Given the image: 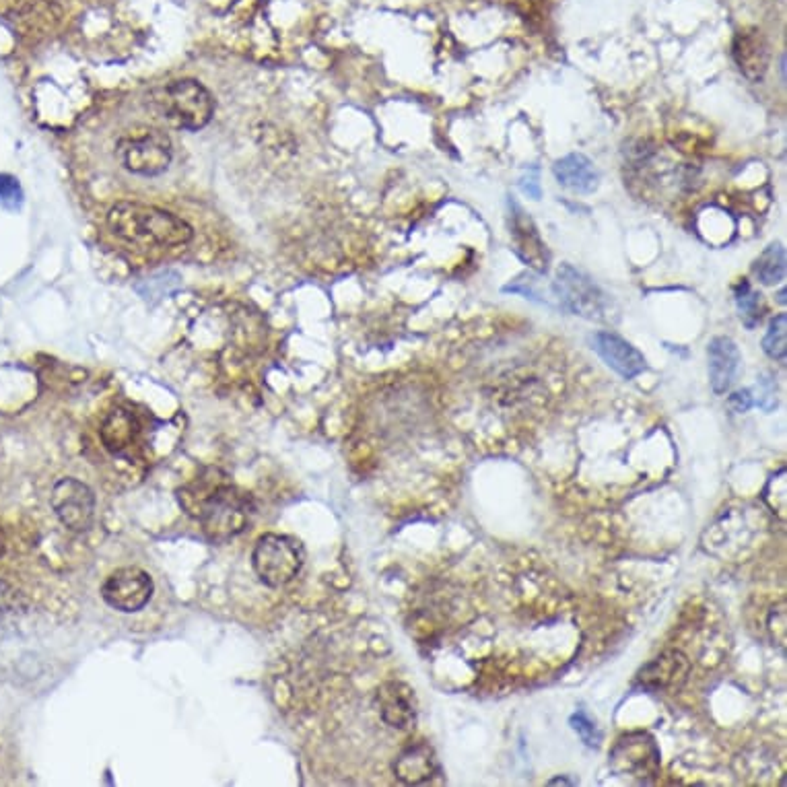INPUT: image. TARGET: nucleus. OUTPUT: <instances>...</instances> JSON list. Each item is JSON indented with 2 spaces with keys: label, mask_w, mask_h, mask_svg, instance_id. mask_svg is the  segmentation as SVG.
Returning a JSON list of instances; mask_svg holds the SVG:
<instances>
[{
  "label": "nucleus",
  "mask_w": 787,
  "mask_h": 787,
  "mask_svg": "<svg viewBox=\"0 0 787 787\" xmlns=\"http://www.w3.org/2000/svg\"><path fill=\"white\" fill-rule=\"evenodd\" d=\"M736 307H738V312H740V320L744 322L746 328H755L761 322L759 295L752 291L748 281H742L736 287Z\"/></svg>",
  "instance_id": "4be33fe9"
},
{
  "label": "nucleus",
  "mask_w": 787,
  "mask_h": 787,
  "mask_svg": "<svg viewBox=\"0 0 787 787\" xmlns=\"http://www.w3.org/2000/svg\"><path fill=\"white\" fill-rule=\"evenodd\" d=\"M752 404H755V400H752L750 390H742V392H736L730 396V406H732L734 413H746Z\"/></svg>",
  "instance_id": "a878e982"
},
{
  "label": "nucleus",
  "mask_w": 787,
  "mask_h": 787,
  "mask_svg": "<svg viewBox=\"0 0 787 787\" xmlns=\"http://www.w3.org/2000/svg\"><path fill=\"white\" fill-rule=\"evenodd\" d=\"M787 316L779 314L769 322V330L763 338V351L773 359V361H785L787 353Z\"/></svg>",
  "instance_id": "412c9836"
},
{
  "label": "nucleus",
  "mask_w": 787,
  "mask_h": 787,
  "mask_svg": "<svg viewBox=\"0 0 787 787\" xmlns=\"http://www.w3.org/2000/svg\"><path fill=\"white\" fill-rule=\"evenodd\" d=\"M691 662L678 649H668L649 664H645L637 676L643 689L654 693H676L689 680Z\"/></svg>",
  "instance_id": "9d476101"
},
{
  "label": "nucleus",
  "mask_w": 787,
  "mask_h": 787,
  "mask_svg": "<svg viewBox=\"0 0 787 787\" xmlns=\"http://www.w3.org/2000/svg\"><path fill=\"white\" fill-rule=\"evenodd\" d=\"M153 592V577L141 567H120L112 571L101 586L104 602L124 614L141 612L151 602Z\"/></svg>",
  "instance_id": "1a4fd4ad"
},
{
  "label": "nucleus",
  "mask_w": 787,
  "mask_h": 787,
  "mask_svg": "<svg viewBox=\"0 0 787 787\" xmlns=\"http://www.w3.org/2000/svg\"><path fill=\"white\" fill-rule=\"evenodd\" d=\"M21 202H23V192L19 182L9 174H0V207L19 209Z\"/></svg>",
  "instance_id": "393cba45"
},
{
  "label": "nucleus",
  "mask_w": 787,
  "mask_h": 787,
  "mask_svg": "<svg viewBox=\"0 0 787 787\" xmlns=\"http://www.w3.org/2000/svg\"><path fill=\"white\" fill-rule=\"evenodd\" d=\"M569 724H571V730L581 738V742H584L586 746L600 748L602 732H600V728L596 726V722L592 720V717L586 711L579 709L577 713H573Z\"/></svg>",
  "instance_id": "5701e85b"
},
{
  "label": "nucleus",
  "mask_w": 787,
  "mask_h": 787,
  "mask_svg": "<svg viewBox=\"0 0 787 787\" xmlns=\"http://www.w3.org/2000/svg\"><path fill=\"white\" fill-rule=\"evenodd\" d=\"M734 58L746 79L761 81L769 64V48L761 31H740L734 42Z\"/></svg>",
  "instance_id": "2eb2a0df"
},
{
  "label": "nucleus",
  "mask_w": 787,
  "mask_h": 787,
  "mask_svg": "<svg viewBox=\"0 0 787 787\" xmlns=\"http://www.w3.org/2000/svg\"><path fill=\"white\" fill-rule=\"evenodd\" d=\"M136 437H139V425L128 410H114L101 427V441L114 456L128 454L134 448Z\"/></svg>",
  "instance_id": "f3484780"
},
{
  "label": "nucleus",
  "mask_w": 787,
  "mask_h": 787,
  "mask_svg": "<svg viewBox=\"0 0 787 787\" xmlns=\"http://www.w3.org/2000/svg\"><path fill=\"white\" fill-rule=\"evenodd\" d=\"M513 207V217H511V233L516 237V244H518V252L524 260H528L532 266H536L538 270H544V248L542 242L538 237V231L534 229L530 217H526L522 213V209L518 207L516 202L511 204Z\"/></svg>",
  "instance_id": "a211bd4d"
},
{
  "label": "nucleus",
  "mask_w": 787,
  "mask_h": 787,
  "mask_svg": "<svg viewBox=\"0 0 787 787\" xmlns=\"http://www.w3.org/2000/svg\"><path fill=\"white\" fill-rule=\"evenodd\" d=\"M553 174L557 182L573 192H594L598 188L600 176L594 163L581 153H571L563 159H559L553 167Z\"/></svg>",
  "instance_id": "dca6fc26"
},
{
  "label": "nucleus",
  "mask_w": 787,
  "mask_h": 787,
  "mask_svg": "<svg viewBox=\"0 0 787 787\" xmlns=\"http://www.w3.org/2000/svg\"><path fill=\"white\" fill-rule=\"evenodd\" d=\"M592 349L612 371H617L625 380H633L639 373L645 371V357L631 345V342H627L617 334L596 332L592 336Z\"/></svg>",
  "instance_id": "f8f14e48"
},
{
  "label": "nucleus",
  "mask_w": 787,
  "mask_h": 787,
  "mask_svg": "<svg viewBox=\"0 0 787 787\" xmlns=\"http://www.w3.org/2000/svg\"><path fill=\"white\" fill-rule=\"evenodd\" d=\"M116 155L130 174L153 178L169 167L174 149H171V141L165 132L157 128H141L122 136Z\"/></svg>",
  "instance_id": "39448f33"
},
{
  "label": "nucleus",
  "mask_w": 787,
  "mask_h": 787,
  "mask_svg": "<svg viewBox=\"0 0 787 787\" xmlns=\"http://www.w3.org/2000/svg\"><path fill=\"white\" fill-rule=\"evenodd\" d=\"M305 563L303 544L287 534H264L252 551L256 577L268 588H285L299 575Z\"/></svg>",
  "instance_id": "7ed1b4c3"
},
{
  "label": "nucleus",
  "mask_w": 787,
  "mask_h": 787,
  "mask_svg": "<svg viewBox=\"0 0 787 787\" xmlns=\"http://www.w3.org/2000/svg\"><path fill=\"white\" fill-rule=\"evenodd\" d=\"M5 551H7V538H5L3 528H0V557L5 555Z\"/></svg>",
  "instance_id": "bb28decb"
},
{
  "label": "nucleus",
  "mask_w": 787,
  "mask_h": 787,
  "mask_svg": "<svg viewBox=\"0 0 787 787\" xmlns=\"http://www.w3.org/2000/svg\"><path fill=\"white\" fill-rule=\"evenodd\" d=\"M108 227L116 237L141 248L184 246L194 235L184 219L143 202L114 204L108 213Z\"/></svg>",
  "instance_id": "f03ea898"
},
{
  "label": "nucleus",
  "mask_w": 787,
  "mask_h": 787,
  "mask_svg": "<svg viewBox=\"0 0 787 787\" xmlns=\"http://www.w3.org/2000/svg\"><path fill=\"white\" fill-rule=\"evenodd\" d=\"M178 501L207 538L217 544L246 532L254 516L252 497L229 483L219 470H209V474L182 487Z\"/></svg>",
  "instance_id": "f257e3e1"
},
{
  "label": "nucleus",
  "mask_w": 787,
  "mask_h": 787,
  "mask_svg": "<svg viewBox=\"0 0 787 787\" xmlns=\"http://www.w3.org/2000/svg\"><path fill=\"white\" fill-rule=\"evenodd\" d=\"M394 775L406 785L437 783L441 765L435 750L427 742H417L404 748L394 761Z\"/></svg>",
  "instance_id": "ddd939ff"
},
{
  "label": "nucleus",
  "mask_w": 787,
  "mask_h": 787,
  "mask_svg": "<svg viewBox=\"0 0 787 787\" xmlns=\"http://www.w3.org/2000/svg\"><path fill=\"white\" fill-rule=\"evenodd\" d=\"M755 275L763 285H777L785 277V250L781 244H771L755 262Z\"/></svg>",
  "instance_id": "6ab92c4d"
},
{
  "label": "nucleus",
  "mask_w": 787,
  "mask_h": 787,
  "mask_svg": "<svg viewBox=\"0 0 787 787\" xmlns=\"http://www.w3.org/2000/svg\"><path fill=\"white\" fill-rule=\"evenodd\" d=\"M707 357H709V382L715 394H726L742 365L740 349L730 336H715L709 347H707Z\"/></svg>",
  "instance_id": "4468645a"
},
{
  "label": "nucleus",
  "mask_w": 787,
  "mask_h": 787,
  "mask_svg": "<svg viewBox=\"0 0 787 787\" xmlns=\"http://www.w3.org/2000/svg\"><path fill=\"white\" fill-rule=\"evenodd\" d=\"M763 499L777 518L785 520V501H787L785 499V468H781L777 474L771 476V481L765 487Z\"/></svg>",
  "instance_id": "b1692460"
},
{
  "label": "nucleus",
  "mask_w": 787,
  "mask_h": 787,
  "mask_svg": "<svg viewBox=\"0 0 787 787\" xmlns=\"http://www.w3.org/2000/svg\"><path fill=\"white\" fill-rule=\"evenodd\" d=\"M27 608L29 600L23 596V592L13 588L9 581L0 579V625L19 619L21 614L27 612Z\"/></svg>",
  "instance_id": "aec40b11"
},
{
  "label": "nucleus",
  "mask_w": 787,
  "mask_h": 787,
  "mask_svg": "<svg viewBox=\"0 0 787 787\" xmlns=\"http://www.w3.org/2000/svg\"><path fill=\"white\" fill-rule=\"evenodd\" d=\"M660 765V746L656 738L647 732H629L621 736L610 750V767L621 777L649 783L658 777Z\"/></svg>",
  "instance_id": "423d86ee"
},
{
  "label": "nucleus",
  "mask_w": 787,
  "mask_h": 787,
  "mask_svg": "<svg viewBox=\"0 0 787 787\" xmlns=\"http://www.w3.org/2000/svg\"><path fill=\"white\" fill-rule=\"evenodd\" d=\"M50 505L58 522L71 532H87L95 522V493L79 478H60L52 489Z\"/></svg>",
  "instance_id": "6e6552de"
},
{
  "label": "nucleus",
  "mask_w": 787,
  "mask_h": 787,
  "mask_svg": "<svg viewBox=\"0 0 787 787\" xmlns=\"http://www.w3.org/2000/svg\"><path fill=\"white\" fill-rule=\"evenodd\" d=\"M155 101L163 118L182 130H202L215 114L213 95L194 79L165 85Z\"/></svg>",
  "instance_id": "20e7f679"
},
{
  "label": "nucleus",
  "mask_w": 787,
  "mask_h": 787,
  "mask_svg": "<svg viewBox=\"0 0 787 787\" xmlns=\"http://www.w3.org/2000/svg\"><path fill=\"white\" fill-rule=\"evenodd\" d=\"M553 291L565 312L581 318H600L606 299L598 285L571 264H561L553 283Z\"/></svg>",
  "instance_id": "0eeeda50"
},
{
  "label": "nucleus",
  "mask_w": 787,
  "mask_h": 787,
  "mask_svg": "<svg viewBox=\"0 0 787 787\" xmlns=\"http://www.w3.org/2000/svg\"><path fill=\"white\" fill-rule=\"evenodd\" d=\"M375 707H378L382 722L394 730H408L417 722L419 715L415 691L398 680L382 684L375 693Z\"/></svg>",
  "instance_id": "9b49d317"
}]
</instances>
